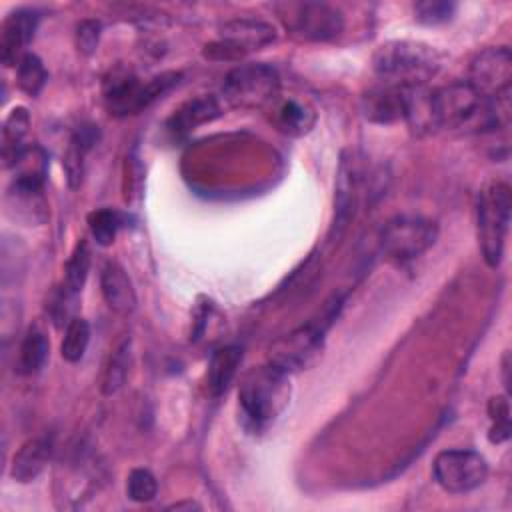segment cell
<instances>
[{
  "label": "cell",
  "instance_id": "cell-1",
  "mask_svg": "<svg viewBox=\"0 0 512 512\" xmlns=\"http://www.w3.org/2000/svg\"><path fill=\"white\" fill-rule=\"evenodd\" d=\"M290 394V374L272 366L270 362L252 368L242 378L238 390L242 424L254 434L264 432L286 410Z\"/></svg>",
  "mask_w": 512,
  "mask_h": 512
},
{
  "label": "cell",
  "instance_id": "cell-2",
  "mask_svg": "<svg viewBox=\"0 0 512 512\" xmlns=\"http://www.w3.org/2000/svg\"><path fill=\"white\" fill-rule=\"evenodd\" d=\"M444 56L430 44L416 40H390L372 56L374 74L390 86L428 84L442 68Z\"/></svg>",
  "mask_w": 512,
  "mask_h": 512
},
{
  "label": "cell",
  "instance_id": "cell-3",
  "mask_svg": "<svg viewBox=\"0 0 512 512\" xmlns=\"http://www.w3.org/2000/svg\"><path fill=\"white\" fill-rule=\"evenodd\" d=\"M510 208V186L504 182H488L476 196L478 244L490 268H498L502 262Z\"/></svg>",
  "mask_w": 512,
  "mask_h": 512
},
{
  "label": "cell",
  "instance_id": "cell-4",
  "mask_svg": "<svg viewBox=\"0 0 512 512\" xmlns=\"http://www.w3.org/2000/svg\"><path fill=\"white\" fill-rule=\"evenodd\" d=\"M280 78L268 64H240L222 82V94L230 106L260 108L278 96Z\"/></svg>",
  "mask_w": 512,
  "mask_h": 512
},
{
  "label": "cell",
  "instance_id": "cell-5",
  "mask_svg": "<svg viewBox=\"0 0 512 512\" xmlns=\"http://www.w3.org/2000/svg\"><path fill=\"white\" fill-rule=\"evenodd\" d=\"M324 334L326 330L316 320H310L280 336L268 350V362L290 376L302 372L322 356Z\"/></svg>",
  "mask_w": 512,
  "mask_h": 512
},
{
  "label": "cell",
  "instance_id": "cell-6",
  "mask_svg": "<svg viewBox=\"0 0 512 512\" xmlns=\"http://www.w3.org/2000/svg\"><path fill=\"white\" fill-rule=\"evenodd\" d=\"M276 40L272 24L256 18H234L220 26L218 40L208 44L204 54L214 60H238Z\"/></svg>",
  "mask_w": 512,
  "mask_h": 512
},
{
  "label": "cell",
  "instance_id": "cell-7",
  "mask_svg": "<svg viewBox=\"0 0 512 512\" xmlns=\"http://www.w3.org/2000/svg\"><path fill=\"white\" fill-rule=\"evenodd\" d=\"M436 238L438 228L434 222L420 216H398L382 228L380 248L388 258L406 262L424 254Z\"/></svg>",
  "mask_w": 512,
  "mask_h": 512
},
{
  "label": "cell",
  "instance_id": "cell-8",
  "mask_svg": "<svg viewBox=\"0 0 512 512\" xmlns=\"http://www.w3.org/2000/svg\"><path fill=\"white\" fill-rule=\"evenodd\" d=\"M438 486L450 494H466L480 488L488 476V462L474 450H442L432 464Z\"/></svg>",
  "mask_w": 512,
  "mask_h": 512
},
{
  "label": "cell",
  "instance_id": "cell-9",
  "mask_svg": "<svg viewBox=\"0 0 512 512\" xmlns=\"http://www.w3.org/2000/svg\"><path fill=\"white\" fill-rule=\"evenodd\" d=\"M484 100L468 80H456L440 88H432V108L438 130L462 128L470 122H478Z\"/></svg>",
  "mask_w": 512,
  "mask_h": 512
},
{
  "label": "cell",
  "instance_id": "cell-10",
  "mask_svg": "<svg viewBox=\"0 0 512 512\" xmlns=\"http://www.w3.org/2000/svg\"><path fill=\"white\" fill-rule=\"evenodd\" d=\"M286 26L302 40L324 42L336 38L344 28V16L338 8L324 2L286 4Z\"/></svg>",
  "mask_w": 512,
  "mask_h": 512
},
{
  "label": "cell",
  "instance_id": "cell-11",
  "mask_svg": "<svg viewBox=\"0 0 512 512\" xmlns=\"http://www.w3.org/2000/svg\"><path fill=\"white\" fill-rule=\"evenodd\" d=\"M512 54L506 46H492L478 52L470 62V86L482 98H494L510 90Z\"/></svg>",
  "mask_w": 512,
  "mask_h": 512
},
{
  "label": "cell",
  "instance_id": "cell-12",
  "mask_svg": "<svg viewBox=\"0 0 512 512\" xmlns=\"http://www.w3.org/2000/svg\"><path fill=\"white\" fill-rule=\"evenodd\" d=\"M362 168L354 154H342L338 176H336V196H334V224L332 234L338 238L342 236L344 228L348 226L350 218L354 216L360 186H362Z\"/></svg>",
  "mask_w": 512,
  "mask_h": 512
},
{
  "label": "cell",
  "instance_id": "cell-13",
  "mask_svg": "<svg viewBox=\"0 0 512 512\" xmlns=\"http://www.w3.org/2000/svg\"><path fill=\"white\" fill-rule=\"evenodd\" d=\"M38 22L40 16L32 8H18L6 16L0 36V58L6 66L18 64V60L26 54L24 48L34 38Z\"/></svg>",
  "mask_w": 512,
  "mask_h": 512
},
{
  "label": "cell",
  "instance_id": "cell-14",
  "mask_svg": "<svg viewBox=\"0 0 512 512\" xmlns=\"http://www.w3.org/2000/svg\"><path fill=\"white\" fill-rule=\"evenodd\" d=\"M50 456H52V440L48 436L30 438L12 456L10 476L22 484L32 482L42 474Z\"/></svg>",
  "mask_w": 512,
  "mask_h": 512
},
{
  "label": "cell",
  "instance_id": "cell-15",
  "mask_svg": "<svg viewBox=\"0 0 512 512\" xmlns=\"http://www.w3.org/2000/svg\"><path fill=\"white\" fill-rule=\"evenodd\" d=\"M100 288H102V296L110 310H114L116 314H122V316H128L134 312L136 292H134L132 280L128 278L126 270L120 264L108 262L102 268Z\"/></svg>",
  "mask_w": 512,
  "mask_h": 512
},
{
  "label": "cell",
  "instance_id": "cell-16",
  "mask_svg": "<svg viewBox=\"0 0 512 512\" xmlns=\"http://www.w3.org/2000/svg\"><path fill=\"white\" fill-rule=\"evenodd\" d=\"M142 84L130 72H112V78L104 84V100L110 114L126 116L140 112Z\"/></svg>",
  "mask_w": 512,
  "mask_h": 512
},
{
  "label": "cell",
  "instance_id": "cell-17",
  "mask_svg": "<svg viewBox=\"0 0 512 512\" xmlns=\"http://www.w3.org/2000/svg\"><path fill=\"white\" fill-rule=\"evenodd\" d=\"M406 86H390L378 84L376 88L368 90L362 98L364 116L372 122H392L402 118V94Z\"/></svg>",
  "mask_w": 512,
  "mask_h": 512
},
{
  "label": "cell",
  "instance_id": "cell-18",
  "mask_svg": "<svg viewBox=\"0 0 512 512\" xmlns=\"http://www.w3.org/2000/svg\"><path fill=\"white\" fill-rule=\"evenodd\" d=\"M30 128V114L26 108L16 106L8 112L4 126H2V160L4 168L16 166L18 158L26 150L24 138Z\"/></svg>",
  "mask_w": 512,
  "mask_h": 512
},
{
  "label": "cell",
  "instance_id": "cell-19",
  "mask_svg": "<svg viewBox=\"0 0 512 512\" xmlns=\"http://www.w3.org/2000/svg\"><path fill=\"white\" fill-rule=\"evenodd\" d=\"M96 140H98V130L94 126H80L72 134L64 154V170H66L68 184L72 188L80 186L84 176V158Z\"/></svg>",
  "mask_w": 512,
  "mask_h": 512
},
{
  "label": "cell",
  "instance_id": "cell-20",
  "mask_svg": "<svg viewBox=\"0 0 512 512\" xmlns=\"http://www.w3.org/2000/svg\"><path fill=\"white\" fill-rule=\"evenodd\" d=\"M242 362V348L240 346H224L218 348L208 364V388L212 396H220L226 392L230 382L236 376V370Z\"/></svg>",
  "mask_w": 512,
  "mask_h": 512
},
{
  "label": "cell",
  "instance_id": "cell-21",
  "mask_svg": "<svg viewBox=\"0 0 512 512\" xmlns=\"http://www.w3.org/2000/svg\"><path fill=\"white\" fill-rule=\"evenodd\" d=\"M220 114V106L214 98L210 96H202V98H194L190 102H186L168 122L170 130L174 134H186L190 130H194L196 126L214 120Z\"/></svg>",
  "mask_w": 512,
  "mask_h": 512
},
{
  "label": "cell",
  "instance_id": "cell-22",
  "mask_svg": "<svg viewBox=\"0 0 512 512\" xmlns=\"http://www.w3.org/2000/svg\"><path fill=\"white\" fill-rule=\"evenodd\" d=\"M50 346L48 340L44 336V332L40 330H30L22 344H20V352H18V372L24 376H32L36 372H40L46 364Z\"/></svg>",
  "mask_w": 512,
  "mask_h": 512
},
{
  "label": "cell",
  "instance_id": "cell-23",
  "mask_svg": "<svg viewBox=\"0 0 512 512\" xmlns=\"http://www.w3.org/2000/svg\"><path fill=\"white\" fill-rule=\"evenodd\" d=\"M128 366H130V338H124L114 352L108 358V364L104 368V376H102V394L104 396H112L116 394L126 376H128Z\"/></svg>",
  "mask_w": 512,
  "mask_h": 512
},
{
  "label": "cell",
  "instance_id": "cell-24",
  "mask_svg": "<svg viewBox=\"0 0 512 512\" xmlns=\"http://www.w3.org/2000/svg\"><path fill=\"white\" fill-rule=\"evenodd\" d=\"M278 126L284 134L302 136L314 126V112L310 106L298 100H286L278 108Z\"/></svg>",
  "mask_w": 512,
  "mask_h": 512
},
{
  "label": "cell",
  "instance_id": "cell-25",
  "mask_svg": "<svg viewBox=\"0 0 512 512\" xmlns=\"http://www.w3.org/2000/svg\"><path fill=\"white\" fill-rule=\"evenodd\" d=\"M48 80V72L42 64V60L32 54V52H26L18 64H16V82H18V88L28 94V96H38L44 88Z\"/></svg>",
  "mask_w": 512,
  "mask_h": 512
},
{
  "label": "cell",
  "instance_id": "cell-26",
  "mask_svg": "<svg viewBox=\"0 0 512 512\" xmlns=\"http://www.w3.org/2000/svg\"><path fill=\"white\" fill-rule=\"evenodd\" d=\"M88 272H90V248H88V242L86 240H80L68 262H66V268H64V288L70 292V294H78L84 284H86V278H88Z\"/></svg>",
  "mask_w": 512,
  "mask_h": 512
},
{
  "label": "cell",
  "instance_id": "cell-27",
  "mask_svg": "<svg viewBox=\"0 0 512 512\" xmlns=\"http://www.w3.org/2000/svg\"><path fill=\"white\" fill-rule=\"evenodd\" d=\"M90 342V326L84 318H72L66 324L60 354L66 362H80Z\"/></svg>",
  "mask_w": 512,
  "mask_h": 512
},
{
  "label": "cell",
  "instance_id": "cell-28",
  "mask_svg": "<svg viewBox=\"0 0 512 512\" xmlns=\"http://www.w3.org/2000/svg\"><path fill=\"white\" fill-rule=\"evenodd\" d=\"M88 226H90V234L96 240V244L110 246L116 238L118 228H120V216L110 208L94 210L88 216Z\"/></svg>",
  "mask_w": 512,
  "mask_h": 512
},
{
  "label": "cell",
  "instance_id": "cell-29",
  "mask_svg": "<svg viewBox=\"0 0 512 512\" xmlns=\"http://www.w3.org/2000/svg\"><path fill=\"white\" fill-rule=\"evenodd\" d=\"M126 494L134 502H150L158 494V482L146 468H134L126 480Z\"/></svg>",
  "mask_w": 512,
  "mask_h": 512
},
{
  "label": "cell",
  "instance_id": "cell-30",
  "mask_svg": "<svg viewBox=\"0 0 512 512\" xmlns=\"http://www.w3.org/2000/svg\"><path fill=\"white\" fill-rule=\"evenodd\" d=\"M490 418H492V428H490V442L500 444L504 440H508L510 436V410H508V400L506 396H496L490 400Z\"/></svg>",
  "mask_w": 512,
  "mask_h": 512
},
{
  "label": "cell",
  "instance_id": "cell-31",
  "mask_svg": "<svg viewBox=\"0 0 512 512\" xmlns=\"http://www.w3.org/2000/svg\"><path fill=\"white\" fill-rule=\"evenodd\" d=\"M454 12H456V4H452V2L426 0V2L414 4L416 20L422 22V24H428V26H436V24L448 22Z\"/></svg>",
  "mask_w": 512,
  "mask_h": 512
},
{
  "label": "cell",
  "instance_id": "cell-32",
  "mask_svg": "<svg viewBox=\"0 0 512 512\" xmlns=\"http://www.w3.org/2000/svg\"><path fill=\"white\" fill-rule=\"evenodd\" d=\"M180 82V74L178 72H164L160 76H154L150 82H146L142 86L140 92V110L148 108L152 102H156L158 98H162L172 86H176Z\"/></svg>",
  "mask_w": 512,
  "mask_h": 512
},
{
  "label": "cell",
  "instance_id": "cell-33",
  "mask_svg": "<svg viewBox=\"0 0 512 512\" xmlns=\"http://www.w3.org/2000/svg\"><path fill=\"white\" fill-rule=\"evenodd\" d=\"M100 34H102L100 22H96V20H82V22L76 26V48H78L82 54L90 56V54L98 48Z\"/></svg>",
  "mask_w": 512,
  "mask_h": 512
},
{
  "label": "cell",
  "instance_id": "cell-34",
  "mask_svg": "<svg viewBox=\"0 0 512 512\" xmlns=\"http://www.w3.org/2000/svg\"><path fill=\"white\" fill-rule=\"evenodd\" d=\"M182 508H188V510H192V508H196V510H200V504H196V502H176V504H172V506H168V510H182Z\"/></svg>",
  "mask_w": 512,
  "mask_h": 512
}]
</instances>
